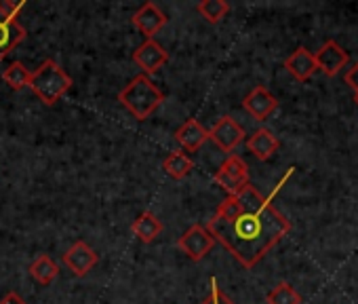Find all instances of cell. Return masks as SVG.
I'll return each mask as SVG.
<instances>
[{"instance_id": "1", "label": "cell", "mask_w": 358, "mask_h": 304, "mask_svg": "<svg viewBox=\"0 0 358 304\" xmlns=\"http://www.w3.org/2000/svg\"><path fill=\"white\" fill-rule=\"evenodd\" d=\"M207 230L245 268H253L289 235L291 222L274 207L272 197H264L249 184L243 193L226 197L220 203Z\"/></svg>"}, {"instance_id": "2", "label": "cell", "mask_w": 358, "mask_h": 304, "mask_svg": "<svg viewBox=\"0 0 358 304\" xmlns=\"http://www.w3.org/2000/svg\"><path fill=\"white\" fill-rule=\"evenodd\" d=\"M118 102H120L137 120H145V118L164 102V93L150 81V76L137 74V76L118 93Z\"/></svg>"}, {"instance_id": "3", "label": "cell", "mask_w": 358, "mask_h": 304, "mask_svg": "<svg viewBox=\"0 0 358 304\" xmlns=\"http://www.w3.org/2000/svg\"><path fill=\"white\" fill-rule=\"evenodd\" d=\"M70 87H72L70 74H66V70L53 60H45L32 72V78H30V89L45 106L57 104L70 91Z\"/></svg>"}, {"instance_id": "4", "label": "cell", "mask_w": 358, "mask_h": 304, "mask_svg": "<svg viewBox=\"0 0 358 304\" xmlns=\"http://www.w3.org/2000/svg\"><path fill=\"white\" fill-rule=\"evenodd\" d=\"M213 180H215V184L220 188H224L228 193V197H234V195L243 193L251 184V180H249V167H247V163L238 155H230L222 163V167L215 172Z\"/></svg>"}, {"instance_id": "5", "label": "cell", "mask_w": 358, "mask_h": 304, "mask_svg": "<svg viewBox=\"0 0 358 304\" xmlns=\"http://www.w3.org/2000/svg\"><path fill=\"white\" fill-rule=\"evenodd\" d=\"M213 245H215L213 235L207 230V226H201V224L190 226L182 237L177 239V247L194 262H201L213 249Z\"/></svg>"}, {"instance_id": "6", "label": "cell", "mask_w": 358, "mask_h": 304, "mask_svg": "<svg viewBox=\"0 0 358 304\" xmlns=\"http://www.w3.org/2000/svg\"><path fill=\"white\" fill-rule=\"evenodd\" d=\"M314 62L316 68L324 74V76H337L350 62L348 51L337 43V41H327L316 53H314Z\"/></svg>"}, {"instance_id": "7", "label": "cell", "mask_w": 358, "mask_h": 304, "mask_svg": "<svg viewBox=\"0 0 358 304\" xmlns=\"http://www.w3.org/2000/svg\"><path fill=\"white\" fill-rule=\"evenodd\" d=\"M245 129L232 118V116H222L211 129H209V139L215 141L217 148L224 152H232L243 139H245Z\"/></svg>"}, {"instance_id": "8", "label": "cell", "mask_w": 358, "mask_h": 304, "mask_svg": "<svg viewBox=\"0 0 358 304\" xmlns=\"http://www.w3.org/2000/svg\"><path fill=\"white\" fill-rule=\"evenodd\" d=\"M99 256L97 251L85 243V241H76L64 256H62V262L76 275V277H85L87 272L93 270V266L97 264Z\"/></svg>"}, {"instance_id": "9", "label": "cell", "mask_w": 358, "mask_h": 304, "mask_svg": "<svg viewBox=\"0 0 358 304\" xmlns=\"http://www.w3.org/2000/svg\"><path fill=\"white\" fill-rule=\"evenodd\" d=\"M133 62L143 70L145 76L158 72L166 62H169V53L162 49V45H158L154 39L143 41L135 51H133Z\"/></svg>"}, {"instance_id": "10", "label": "cell", "mask_w": 358, "mask_h": 304, "mask_svg": "<svg viewBox=\"0 0 358 304\" xmlns=\"http://www.w3.org/2000/svg\"><path fill=\"white\" fill-rule=\"evenodd\" d=\"M131 22L145 36V41H150V39H154V34H158L166 26V15L154 3H145L141 9L135 11Z\"/></svg>"}, {"instance_id": "11", "label": "cell", "mask_w": 358, "mask_h": 304, "mask_svg": "<svg viewBox=\"0 0 358 304\" xmlns=\"http://www.w3.org/2000/svg\"><path fill=\"white\" fill-rule=\"evenodd\" d=\"M243 108L259 123L270 118V114L278 108V99L266 89V87H255L249 91V95L243 99Z\"/></svg>"}, {"instance_id": "12", "label": "cell", "mask_w": 358, "mask_h": 304, "mask_svg": "<svg viewBox=\"0 0 358 304\" xmlns=\"http://www.w3.org/2000/svg\"><path fill=\"white\" fill-rule=\"evenodd\" d=\"M247 148H249V152H251L255 159L270 161L276 155V150L280 148V141H278V137L270 129L259 127L257 131H253L247 137Z\"/></svg>"}, {"instance_id": "13", "label": "cell", "mask_w": 358, "mask_h": 304, "mask_svg": "<svg viewBox=\"0 0 358 304\" xmlns=\"http://www.w3.org/2000/svg\"><path fill=\"white\" fill-rule=\"evenodd\" d=\"M285 70L299 83H306L314 76V72L318 70L316 68V62H314V53L308 51L306 47H297L287 60H285Z\"/></svg>"}, {"instance_id": "14", "label": "cell", "mask_w": 358, "mask_h": 304, "mask_svg": "<svg viewBox=\"0 0 358 304\" xmlns=\"http://www.w3.org/2000/svg\"><path fill=\"white\" fill-rule=\"evenodd\" d=\"M175 139L186 152H196L209 139V129H205L196 118H188L175 131Z\"/></svg>"}, {"instance_id": "15", "label": "cell", "mask_w": 358, "mask_h": 304, "mask_svg": "<svg viewBox=\"0 0 358 304\" xmlns=\"http://www.w3.org/2000/svg\"><path fill=\"white\" fill-rule=\"evenodd\" d=\"M131 233L141 241V243H152L160 237L162 233V222L152 214V212H143L133 224H131Z\"/></svg>"}, {"instance_id": "16", "label": "cell", "mask_w": 358, "mask_h": 304, "mask_svg": "<svg viewBox=\"0 0 358 304\" xmlns=\"http://www.w3.org/2000/svg\"><path fill=\"white\" fill-rule=\"evenodd\" d=\"M26 36L28 32L20 22H0V60L9 55Z\"/></svg>"}, {"instance_id": "17", "label": "cell", "mask_w": 358, "mask_h": 304, "mask_svg": "<svg viewBox=\"0 0 358 304\" xmlns=\"http://www.w3.org/2000/svg\"><path fill=\"white\" fill-rule=\"evenodd\" d=\"M30 275L36 283L41 285H51L57 277H59V266L57 262L47 256V254H41L32 264H30Z\"/></svg>"}, {"instance_id": "18", "label": "cell", "mask_w": 358, "mask_h": 304, "mask_svg": "<svg viewBox=\"0 0 358 304\" xmlns=\"http://www.w3.org/2000/svg\"><path fill=\"white\" fill-rule=\"evenodd\" d=\"M162 170H164V174H166L169 178H173V180H182V178H186V176L194 170V163H192V159L186 155V152L175 150V152H171V155L164 159Z\"/></svg>"}, {"instance_id": "19", "label": "cell", "mask_w": 358, "mask_h": 304, "mask_svg": "<svg viewBox=\"0 0 358 304\" xmlns=\"http://www.w3.org/2000/svg\"><path fill=\"white\" fill-rule=\"evenodd\" d=\"M30 78H32V72H30L22 62H13V64L3 72V81H5L13 91H22V89L30 87Z\"/></svg>"}, {"instance_id": "20", "label": "cell", "mask_w": 358, "mask_h": 304, "mask_svg": "<svg viewBox=\"0 0 358 304\" xmlns=\"http://www.w3.org/2000/svg\"><path fill=\"white\" fill-rule=\"evenodd\" d=\"M266 302L268 304H301V296H299V291L291 283L280 281L276 287H272L268 291Z\"/></svg>"}, {"instance_id": "21", "label": "cell", "mask_w": 358, "mask_h": 304, "mask_svg": "<svg viewBox=\"0 0 358 304\" xmlns=\"http://www.w3.org/2000/svg\"><path fill=\"white\" fill-rule=\"evenodd\" d=\"M196 11L209 24H220L230 13V5L226 3V0H203V3L196 5Z\"/></svg>"}, {"instance_id": "22", "label": "cell", "mask_w": 358, "mask_h": 304, "mask_svg": "<svg viewBox=\"0 0 358 304\" xmlns=\"http://www.w3.org/2000/svg\"><path fill=\"white\" fill-rule=\"evenodd\" d=\"M22 3H11V0H0V22H17V13L22 11Z\"/></svg>"}, {"instance_id": "23", "label": "cell", "mask_w": 358, "mask_h": 304, "mask_svg": "<svg viewBox=\"0 0 358 304\" xmlns=\"http://www.w3.org/2000/svg\"><path fill=\"white\" fill-rule=\"evenodd\" d=\"M201 304H234V302L222 291V287L217 285V279L213 277V279H211V293H209V298L203 300Z\"/></svg>"}, {"instance_id": "24", "label": "cell", "mask_w": 358, "mask_h": 304, "mask_svg": "<svg viewBox=\"0 0 358 304\" xmlns=\"http://www.w3.org/2000/svg\"><path fill=\"white\" fill-rule=\"evenodd\" d=\"M343 81H345V85H348L350 89H354V93H358V62L345 72Z\"/></svg>"}, {"instance_id": "25", "label": "cell", "mask_w": 358, "mask_h": 304, "mask_svg": "<svg viewBox=\"0 0 358 304\" xmlns=\"http://www.w3.org/2000/svg\"><path fill=\"white\" fill-rule=\"evenodd\" d=\"M0 304H28L20 293H15V291H9L7 296H3L0 298Z\"/></svg>"}, {"instance_id": "26", "label": "cell", "mask_w": 358, "mask_h": 304, "mask_svg": "<svg viewBox=\"0 0 358 304\" xmlns=\"http://www.w3.org/2000/svg\"><path fill=\"white\" fill-rule=\"evenodd\" d=\"M354 102H356V106H358V93H354Z\"/></svg>"}]
</instances>
